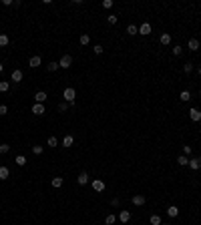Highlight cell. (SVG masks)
<instances>
[{
  "instance_id": "6da1fadb",
  "label": "cell",
  "mask_w": 201,
  "mask_h": 225,
  "mask_svg": "<svg viewBox=\"0 0 201 225\" xmlns=\"http://www.w3.org/2000/svg\"><path fill=\"white\" fill-rule=\"evenodd\" d=\"M75 96H77V91H75L72 86H68V89H64V91H62V99H64L68 105H71V103H75Z\"/></svg>"
},
{
  "instance_id": "7a4b0ae2",
  "label": "cell",
  "mask_w": 201,
  "mask_h": 225,
  "mask_svg": "<svg viewBox=\"0 0 201 225\" xmlns=\"http://www.w3.org/2000/svg\"><path fill=\"white\" fill-rule=\"evenodd\" d=\"M71 64H72V56H71V54H64V56L58 60V67H60V68H71Z\"/></svg>"
},
{
  "instance_id": "3957f363",
  "label": "cell",
  "mask_w": 201,
  "mask_h": 225,
  "mask_svg": "<svg viewBox=\"0 0 201 225\" xmlns=\"http://www.w3.org/2000/svg\"><path fill=\"white\" fill-rule=\"evenodd\" d=\"M40 64H42V58H40L38 54H34V56H30V60H28V67H30V68H38Z\"/></svg>"
},
{
  "instance_id": "277c9868",
  "label": "cell",
  "mask_w": 201,
  "mask_h": 225,
  "mask_svg": "<svg viewBox=\"0 0 201 225\" xmlns=\"http://www.w3.org/2000/svg\"><path fill=\"white\" fill-rule=\"evenodd\" d=\"M189 119L195 121V123H199V121H201V111L199 109H191V111H189Z\"/></svg>"
},
{
  "instance_id": "5b68a950",
  "label": "cell",
  "mask_w": 201,
  "mask_h": 225,
  "mask_svg": "<svg viewBox=\"0 0 201 225\" xmlns=\"http://www.w3.org/2000/svg\"><path fill=\"white\" fill-rule=\"evenodd\" d=\"M32 113H34V115H44V105H42V103H34V105H32Z\"/></svg>"
},
{
  "instance_id": "8992f818",
  "label": "cell",
  "mask_w": 201,
  "mask_h": 225,
  "mask_svg": "<svg viewBox=\"0 0 201 225\" xmlns=\"http://www.w3.org/2000/svg\"><path fill=\"white\" fill-rule=\"evenodd\" d=\"M10 78H12V82H20V81L24 78V74H22V71H18V68H16V71H12Z\"/></svg>"
},
{
  "instance_id": "52a82bcc",
  "label": "cell",
  "mask_w": 201,
  "mask_h": 225,
  "mask_svg": "<svg viewBox=\"0 0 201 225\" xmlns=\"http://www.w3.org/2000/svg\"><path fill=\"white\" fill-rule=\"evenodd\" d=\"M105 181H100V179H95V181H93V189H95V191H105Z\"/></svg>"
},
{
  "instance_id": "ba28073f",
  "label": "cell",
  "mask_w": 201,
  "mask_h": 225,
  "mask_svg": "<svg viewBox=\"0 0 201 225\" xmlns=\"http://www.w3.org/2000/svg\"><path fill=\"white\" fill-rule=\"evenodd\" d=\"M139 34H145V36H147V34H151V24L149 22H143L139 26Z\"/></svg>"
},
{
  "instance_id": "9c48e42d",
  "label": "cell",
  "mask_w": 201,
  "mask_h": 225,
  "mask_svg": "<svg viewBox=\"0 0 201 225\" xmlns=\"http://www.w3.org/2000/svg\"><path fill=\"white\" fill-rule=\"evenodd\" d=\"M159 40H161L163 46H167V44H171V34H169V32H163L161 36H159Z\"/></svg>"
},
{
  "instance_id": "30bf717a",
  "label": "cell",
  "mask_w": 201,
  "mask_h": 225,
  "mask_svg": "<svg viewBox=\"0 0 201 225\" xmlns=\"http://www.w3.org/2000/svg\"><path fill=\"white\" fill-rule=\"evenodd\" d=\"M129 219H131V213H129L127 209H123V211L119 213V221H121V223H127Z\"/></svg>"
},
{
  "instance_id": "8fae6325",
  "label": "cell",
  "mask_w": 201,
  "mask_h": 225,
  "mask_svg": "<svg viewBox=\"0 0 201 225\" xmlns=\"http://www.w3.org/2000/svg\"><path fill=\"white\" fill-rule=\"evenodd\" d=\"M46 99H48V95H46L44 91H38L36 95H34V101H36V103H44Z\"/></svg>"
},
{
  "instance_id": "7c38bea8",
  "label": "cell",
  "mask_w": 201,
  "mask_h": 225,
  "mask_svg": "<svg viewBox=\"0 0 201 225\" xmlns=\"http://www.w3.org/2000/svg\"><path fill=\"white\" fill-rule=\"evenodd\" d=\"M133 205H137V207L145 205V195H133Z\"/></svg>"
},
{
  "instance_id": "4fadbf2b",
  "label": "cell",
  "mask_w": 201,
  "mask_h": 225,
  "mask_svg": "<svg viewBox=\"0 0 201 225\" xmlns=\"http://www.w3.org/2000/svg\"><path fill=\"white\" fill-rule=\"evenodd\" d=\"M189 167L191 169H201V157H197V159H189Z\"/></svg>"
},
{
  "instance_id": "5bb4252c",
  "label": "cell",
  "mask_w": 201,
  "mask_h": 225,
  "mask_svg": "<svg viewBox=\"0 0 201 225\" xmlns=\"http://www.w3.org/2000/svg\"><path fill=\"white\" fill-rule=\"evenodd\" d=\"M72 143H75V137H72V135H67V137H64V139H62V147H72Z\"/></svg>"
},
{
  "instance_id": "9a60e30c",
  "label": "cell",
  "mask_w": 201,
  "mask_h": 225,
  "mask_svg": "<svg viewBox=\"0 0 201 225\" xmlns=\"http://www.w3.org/2000/svg\"><path fill=\"white\" fill-rule=\"evenodd\" d=\"M167 215H169V217H177V215H179V207H177V205H171V207L167 209Z\"/></svg>"
},
{
  "instance_id": "2e32d148",
  "label": "cell",
  "mask_w": 201,
  "mask_h": 225,
  "mask_svg": "<svg viewBox=\"0 0 201 225\" xmlns=\"http://www.w3.org/2000/svg\"><path fill=\"white\" fill-rule=\"evenodd\" d=\"M187 48H189V50H197V48H199V40H197V38H191L189 42H187Z\"/></svg>"
},
{
  "instance_id": "e0dca14e",
  "label": "cell",
  "mask_w": 201,
  "mask_h": 225,
  "mask_svg": "<svg viewBox=\"0 0 201 225\" xmlns=\"http://www.w3.org/2000/svg\"><path fill=\"white\" fill-rule=\"evenodd\" d=\"M77 183L79 185H86V183H89V175H86V173H81L77 177Z\"/></svg>"
},
{
  "instance_id": "ac0fdd59",
  "label": "cell",
  "mask_w": 201,
  "mask_h": 225,
  "mask_svg": "<svg viewBox=\"0 0 201 225\" xmlns=\"http://www.w3.org/2000/svg\"><path fill=\"white\" fill-rule=\"evenodd\" d=\"M8 175H10V169L8 167H0V179H2V181L8 179Z\"/></svg>"
},
{
  "instance_id": "d6986e66",
  "label": "cell",
  "mask_w": 201,
  "mask_h": 225,
  "mask_svg": "<svg viewBox=\"0 0 201 225\" xmlns=\"http://www.w3.org/2000/svg\"><path fill=\"white\" fill-rule=\"evenodd\" d=\"M10 91V82L8 81H0V93H8Z\"/></svg>"
},
{
  "instance_id": "ffe728a7",
  "label": "cell",
  "mask_w": 201,
  "mask_h": 225,
  "mask_svg": "<svg viewBox=\"0 0 201 225\" xmlns=\"http://www.w3.org/2000/svg\"><path fill=\"white\" fill-rule=\"evenodd\" d=\"M14 163L18 165V167H24V165H26V157H24V155H18V157L14 159Z\"/></svg>"
},
{
  "instance_id": "44dd1931",
  "label": "cell",
  "mask_w": 201,
  "mask_h": 225,
  "mask_svg": "<svg viewBox=\"0 0 201 225\" xmlns=\"http://www.w3.org/2000/svg\"><path fill=\"white\" fill-rule=\"evenodd\" d=\"M127 34H131V36H133V34H139V28H137L135 24H129V26H127Z\"/></svg>"
},
{
  "instance_id": "7402d4cb",
  "label": "cell",
  "mask_w": 201,
  "mask_h": 225,
  "mask_svg": "<svg viewBox=\"0 0 201 225\" xmlns=\"http://www.w3.org/2000/svg\"><path fill=\"white\" fill-rule=\"evenodd\" d=\"M46 145H48V147H50V149H54V147H57V145H58L57 137H48V139H46Z\"/></svg>"
},
{
  "instance_id": "603a6c76",
  "label": "cell",
  "mask_w": 201,
  "mask_h": 225,
  "mask_svg": "<svg viewBox=\"0 0 201 225\" xmlns=\"http://www.w3.org/2000/svg\"><path fill=\"white\" fill-rule=\"evenodd\" d=\"M149 223H151V225H161L163 221H161V217H159V215H151V219H149Z\"/></svg>"
},
{
  "instance_id": "cb8c5ba5",
  "label": "cell",
  "mask_w": 201,
  "mask_h": 225,
  "mask_svg": "<svg viewBox=\"0 0 201 225\" xmlns=\"http://www.w3.org/2000/svg\"><path fill=\"white\" fill-rule=\"evenodd\" d=\"M79 40H81L82 46H86V44L91 42V36H89V34H81V38H79Z\"/></svg>"
},
{
  "instance_id": "d4e9b609",
  "label": "cell",
  "mask_w": 201,
  "mask_h": 225,
  "mask_svg": "<svg viewBox=\"0 0 201 225\" xmlns=\"http://www.w3.org/2000/svg\"><path fill=\"white\" fill-rule=\"evenodd\" d=\"M53 187H54V189L62 187V177H53Z\"/></svg>"
},
{
  "instance_id": "484cf974",
  "label": "cell",
  "mask_w": 201,
  "mask_h": 225,
  "mask_svg": "<svg viewBox=\"0 0 201 225\" xmlns=\"http://www.w3.org/2000/svg\"><path fill=\"white\" fill-rule=\"evenodd\" d=\"M8 42H10L8 36H6V34H0V46H8Z\"/></svg>"
},
{
  "instance_id": "4316f807",
  "label": "cell",
  "mask_w": 201,
  "mask_h": 225,
  "mask_svg": "<svg viewBox=\"0 0 201 225\" xmlns=\"http://www.w3.org/2000/svg\"><path fill=\"white\" fill-rule=\"evenodd\" d=\"M46 68H48L50 72H57L60 67H58V62H50V64H46Z\"/></svg>"
},
{
  "instance_id": "83f0119b",
  "label": "cell",
  "mask_w": 201,
  "mask_h": 225,
  "mask_svg": "<svg viewBox=\"0 0 201 225\" xmlns=\"http://www.w3.org/2000/svg\"><path fill=\"white\" fill-rule=\"evenodd\" d=\"M177 163H179V165H181V167H183V165H189V159H187V157H185V155H179V159H177Z\"/></svg>"
},
{
  "instance_id": "f1b7e54d",
  "label": "cell",
  "mask_w": 201,
  "mask_h": 225,
  "mask_svg": "<svg viewBox=\"0 0 201 225\" xmlns=\"http://www.w3.org/2000/svg\"><path fill=\"white\" fill-rule=\"evenodd\" d=\"M115 221H117L115 215H107V217H105V223H107V225H115Z\"/></svg>"
},
{
  "instance_id": "f546056e",
  "label": "cell",
  "mask_w": 201,
  "mask_h": 225,
  "mask_svg": "<svg viewBox=\"0 0 201 225\" xmlns=\"http://www.w3.org/2000/svg\"><path fill=\"white\" fill-rule=\"evenodd\" d=\"M189 99H191V93H189V91H183V93H181V101H183V103H187Z\"/></svg>"
},
{
  "instance_id": "4dcf8cb0",
  "label": "cell",
  "mask_w": 201,
  "mask_h": 225,
  "mask_svg": "<svg viewBox=\"0 0 201 225\" xmlns=\"http://www.w3.org/2000/svg\"><path fill=\"white\" fill-rule=\"evenodd\" d=\"M42 151H44V149L40 147V145H34V147H32V153L34 155H42Z\"/></svg>"
},
{
  "instance_id": "1f68e13d",
  "label": "cell",
  "mask_w": 201,
  "mask_h": 225,
  "mask_svg": "<svg viewBox=\"0 0 201 225\" xmlns=\"http://www.w3.org/2000/svg\"><path fill=\"white\" fill-rule=\"evenodd\" d=\"M107 22H109V24H117V14H109V16H107Z\"/></svg>"
},
{
  "instance_id": "d6a6232c",
  "label": "cell",
  "mask_w": 201,
  "mask_h": 225,
  "mask_svg": "<svg viewBox=\"0 0 201 225\" xmlns=\"http://www.w3.org/2000/svg\"><path fill=\"white\" fill-rule=\"evenodd\" d=\"M8 151H10V145H0V155H4V153H8Z\"/></svg>"
},
{
  "instance_id": "836d02e7",
  "label": "cell",
  "mask_w": 201,
  "mask_h": 225,
  "mask_svg": "<svg viewBox=\"0 0 201 225\" xmlns=\"http://www.w3.org/2000/svg\"><path fill=\"white\" fill-rule=\"evenodd\" d=\"M183 71H185L187 74H189V72L193 71V62H185V67H183Z\"/></svg>"
},
{
  "instance_id": "e575fe53",
  "label": "cell",
  "mask_w": 201,
  "mask_h": 225,
  "mask_svg": "<svg viewBox=\"0 0 201 225\" xmlns=\"http://www.w3.org/2000/svg\"><path fill=\"white\" fill-rule=\"evenodd\" d=\"M93 53H95V54H103V46H100V44H95V46H93Z\"/></svg>"
},
{
  "instance_id": "d590c367",
  "label": "cell",
  "mask_w": 201,
  "mask_h": 225,
  "mask_svg": "<svg viewBox=\"0 0 201 225\" xmlns=\"http://www.w3.org/2000/svg\"><path fill=\"white\" fill-rule=\"evenodd\" d=\"M181 53H183V48H181V46H173V54H175V56H179Z\"/></svg>"
},
{
  "instance_id": "8d00e7d4",
  "label": "cell",
  "mask_w": 201,
  "mask_h": 225,
  "mask_svg": "<svg viewBox=\"0 0 201 225\" xmlns=\"http://www.w3.org/2000/svg\"><path fill=\"white\" fill-rule=\"evenodd\" d=\"M113 6V0H103V8H111Z\"/></svg>"
},
{
  "instance_id": "74e56055",
  "label": "cell",
  "mask_w": 201,
  "mask_h": 225,
  "mask_svg": "<svg viewBox=\"0 0 201 225\" xmlns=\"http://www.w3.org/2000/svg\"><path fill=\"white\" fill-rule=\"evenodd\" d=\"M67 109H68V105H67V103H60V105H58V111H60V113H64Z\"/></svg>"
},
{
  "instance_id": "f35d334b",
  "label": "cell",
  "mask_w": 201,
  "mask_h": 225,
  "mask_svg": "<svg viewBox=\"0 0 201 225\" xmlns=\"http://www.w3.org/2000/svg\"><path fill=\"white\" fill-rule=\"evenodd\" d=\"M8 113V107L6 105H0V115H6Z\"/></svg>"
},
{
  "instance_id": "ab89813d",
  "label": "cell",
  "mask_w": 201,
  "mask_h": 225,
  "mask_svg": "<svg viewBox=\"0 0 201 225\" xmlns=\"http://www.w3.org/2000/svg\"><path fill=\"white\" fill-rule=\"evenodd\" d=\"M183 153H185V157H187V155H191V147L185 145V147H183Z\"/></svg>"
},
{
  "instance_id": "60d3db41",
  "label": "cell",
  "mask_w": 201,
  "mask_h": 225,
  "mask_svg": "<svg viewBox=\"0 0 201 225\" xmlns=\"http://www.w3.org/2000/svg\"><path fill=\"white\" fill-rule=\"evenodd\" d=\"M2 71H4V64H2V62H0V72H2Z\"/></svg>"
},
{
  "instance_id": "b9f144b4",
  "label": "cell",
  "mask_w": 201,
  "mask_h": 225,
  "mask_svg": "<svg viewBox=\"0 0 201 225\" xmlns=\"http://www.w3.org/2000/svg\"><path fill=\"white\" fill-rule=\"evenodd\" d=\"M199 77H201V67H199Z\"/></svg>"
},
{
  "instance_id": "7bdbcfd3",
  "label": "cell",
  "mask_w": 201,
  "mask_h": 225,
  "mask_svg": "<svg viewBox=\"0 0 201 225\" xmlns=\"http://www.w3.org/2000/svg\"><path fill=\"white\" fill-rule=\"evenodd\" d=\"M199 99H201V93H199Z\"/></svg>"
},
{
  "instance_id": "ee69618b",
  "label": "cell",
  "mask_w": 201,
  "mask_h": 225,
  "mask_svg": "<svg viewBox=\"0 0 201 225\" xmlns=\"http://www.w3.org/2000/svg\"><path fill=\"white\" fill-rule=\"evenodd\" d=\"M161 225H163V223H161ZM165 225H167V223H165Z\"/></svg>"
}]
</instances>
